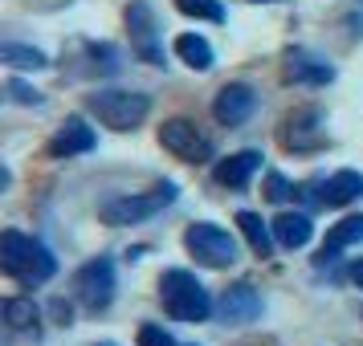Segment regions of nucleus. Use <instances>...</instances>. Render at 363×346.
<instances>
[{
    "label": "nucleus",
    "mask_w": 363,
    "mask_h": 346,
    "mask_svg": "<svg viewBox=\"0 0 363 346\" xmlns=\"http://www.w3.org/2000/svg\"><path fill=\"white\" fill-rule=\"evenodd\" d=\"M0 261H4V273L17 277L21 285H41L57 273V261L53 253L41 241L25 236V232H4L0 236Z\"/></svg>",
    "instance_id": "nucleus-1"
},
{
    "label": "nucleus",
    "mask_w": 363,
    "mask_h": 346,
    "mask_svg": "<svg viewBox=\"0 0 363 346\" xmlns=\"http://www.w3.org/2000/svg\"><path fill=\"white\" fill-rule=\"evenodd\" d=\"M160 297H164V310L176 322H204L213 313V297L200 285L188 269H167L160 277Z\"/></svg>",
    "instance_id": "nucleus-2"
},
{
    "label": "nucleus",
    "mask_w": 363,
    "mask_h": 346,
    "mask_svg": "<svg viewBox=\"0 0 363 346\" xmlns=\"http://www.w3.org/2000/svg\"><path fill=\"white\" fill-rule=\"evenodd\" d=\"M86 106H90V115H99L102 127H111V131H135L147 118L151 98L139 94V90H99V94L86 98Z\"/></svg>",
    "instance_id": "nucleus-3"
},
{
    "label": "nucleus",
    "mask_w": 363,
    "mask_h": 346,
    "mask_svg": "<svg viewBox=\"0 0 363 346\" xmlns=\"http://www.w3.org/2000/svg\"><path fill=\"white\" fill-rule=\"evenodd\" d=\"M184 245H188V253L200 265H208V269H229L237 261V241L225 229L208 224V220H200V224H192V229L184 232Z\"/></svg>",
    "instance_id": "nucleus-4"
},
{
    "label": "nucleus",
    "mask_w": 363,
    "mask_h": 346,
    "mask_svg": "<svg viewBox=\"0 0 363 346\" xmlns=\"http://www.w3.org/2000/svg\"><path fill=\"white\" fill-rule=\"evenodd\" d=\"M172 200H176V188H172V183H160L151 196H118V200H106V204L99 208V216L106 220V224L123 229V224H139V220L155 216L164 204H172Z\"/></svg>",
    "instance_id": "nucleus-5"
},
{
    "label": "nucleus",
    "mask_w": 363,
    "mask_h": 346,
    "mask_svg": "<svg viewBox=\"0 0 363 346\" xmlns=\"http://www.w3.org/2000/svg\"><path fill=\"white\" fill-rule=\"evenodd\" d=\"M127 33H131V50L151 62V66H164V45H160V25H155V13H151L147 0H135L127 8Z\"/></svg>",
    "instance_id": "nucleus-6"
},
{
    "label": "nucleus",
    "mask_w": 363,
    "mask_h": 346,
    "mask_svg": "<svg viewBox=\"0 0 363 346\" xmlns=\"http://www.w3.org/2000/svg\"><path fill=\"white\" fill-rule=\"evenodd\" d=\"M160 143L164 151L172 155H180L188 163H204L208 155H213V143L196 131V122H188V118H167L164 127H160Z\"/></svg>",
    "instance_id": "nucleus-7"
},
{
    "label": "nucleus",
    "mask_w": 363,
    "mask_h": 346,
    "mask_svg": "<svg viewBox=\"0 0 363 346\" xmlns=\"http://www.w3.org/2000/svg\"><path fill=\"white\" fill-rule=\"evenodd\" d=\"M74 289H78L86 310H106L111 297H115V265L106 261V257L82 265L78 277H74Z\"/></svg>",
    "instance_id": "nucleus-8"
},
{
    "label": "nucleus",
    "mask_w": 363,
    "mask_h": 346,
    "mask_svg": "<svg viewBox=\"0 0 363 346\" xmlns=\"http://www.w3.org/2000/svg\"><path fill=\"white\" fill-rule=\"evenodd\" d=\"M253 106H257V94H253L249 86L233 82V86H225V90L216 94L213 115H216V122H220V127H241V122L253 115Z\"/></svg>",
    "instance_id": "nucleus-9"
},
{
    "label": "nucleus",
    "mask_w": 363,
    "mask_h": 346,
    "mask_svg": "<svg viewBox=\"0 0 363 346\" xmlns=\"http://www.w3.org/2000/svg\"><path fill=\"white\" fill-rule=\"evenodd\" d=\"M216 313H220L229 326L257 322V313H262V297H257L253 285H233V289H225V297L216 301Z\"/></svg>",
    "instance_id": "nucleus-10"
},
{
    "label": "nucleus",
    "mask_w": 363,
    "mask_h": 346,
    "mask_svg": "<svg viewBox=\"0 0 363 346\" xmlns=\"http://www.w3.org/2000/svg\"><path fill=\"white\" fill-rule=\"evenodd\" d=\"M94 131L86 127L82 118L74 115V118H66L62 122V131L50 139V155H57V159H69V155H82V151H94Z\"/></svg>",
    "instance_id": "nucleus-11"
},
{
    "label": "nucleus",
    "mask_w": 363,
    "mask_h": 346,
    "mask_svg": "<svg viewBox=\"0 0 363 346\" xmlns=\"http://www.w3.org/2000/svg\"><path fill=\"white\" fill-rule=\"evenodd\" d=\"M286 78L290 82H306V86H327L335 78V66H327L323 57H314L306 50L286 53Z\"/></svg>",
    "instance_id": "nucleus-12"
},
{
    "label": "nucleus",
    "mask_w": 363,
    "mask_h": 346,
    "mask_svg": "<svg viewBox=\"0 0 363 346\" xmlns=\"http://www.w3.org/2000/svg\"><path fill=\"white\" fill-rule=\"evenodd\" d=\"M318 122H323L318 110H294V115L286 118L290 131L281 134V143H286V147H298V151L318 147V143H323V127H318Z\"/></svg>",
    "instance_id": "nucleus-13"
},
{
    "label": "nucleus",
    "mask_w": 363,
    "mask_h": 346,
    "mask_svg": "<svg viewBox=\"0 0 363 346\" xmlns=\"http://www.w3.org/2000/svg\"><path fill=\"white\" fill-rule=\"evenodd\" d=\"M257 167H262V155H257V151H237V155H229V159L216 163V183H220V188H245Z\"/></svg>",
    "instance_id": "nucleus-14"
},
{
    "label": "nucleus",
    "mask_w": 363,
    "mask_h": 346,
    "mask_svg": "<svg viewBox=\"0 0 363 346\" xmlns=\"http://www.w3.org/2000/svg\"><path fill=\"white\" fill-rule=\"evenodd\" d=\"M363 196V175L359 171H339V175H330L327 183H323V204H330V208H343V204H351V200Z\"/></svg>",
    "instance_id": "nucleus-15"
},
{
    "label": "nucleus",
    "mask_w": 363,
    "mask_h": 346,
    "mask_svg": "<svg viewBox=\"0 0 363 346\" xmlns=\"http://www.w3.org/2000/svg\"><path fill=\"white\" fill-rule=\"evenodd\" d=\"M311 232H314V224L302 212H281L278 220H274V236H278V245H286V248H302L311 241Z\"/></svg>",
    "instance_id": "nucleus-16"
},
{
    "label": "nucleus",
    "mask_w": 363,
    "mask_h": 346,
    "mask_svg": "<svg viewBox=\"0 0 363 346\" xmlns=\"http://www.w3.org/2000/svg\"><path fill=\"white\" fill-rule=\"evenodd\" d=\"M176 53H180V62L184 66H192V69H213V45L204 41V37H196V33H184V37H176Z\"/></svg>",
    "instance_id": "nucleus-17"
},
{
    "label": "nucleus",
    "mask_w": 363,
    "mask_h": 346,
    "mask_svg": "<svg viewBox=\"0 0 363 346\" xmlns=\"http://www.w3.org/2000/svg\"><path fill=\"white\" fill-rule=\"evenodd\" d=\"M237 224H241L249 248H253L257 257H269V253H274V236H269V229H265V220L257 212H237Z\"/></svg>",
    "instance_id": "nucleus-18"
},
{
    "label": "nucleus",
    "mask_w": 363,
    "mask_h": 346,
    "mask_svg": "<svg viewBox=\"0 0 363 346\" xmlns=\"http://www.w3.org/2000/svg\"><path fill=\"white\" fill-rule=\"evenodd\" d=\"M359 241H363V216H347V220H339V224L330 229L323 257H327V253H339V248H347V245H359Z\"/></svg>",
    "instance_id": "nucleus-19"
},
{
    "label": "nucleus",
    "mask_w": 363,
    "mask_h": 346,
    "mask_svg": "<svg viewBox=\"0 0 363 346\" xmlns=\"http://www.w3.org/2000/svg\"><path fill=\"white\" fill-rule=\"evenodd\" d=\"M0 57H4L13 69H45V66H50L41 50H33V45H17V41L0 45Z\"/></svg>",
    "instance_id": "nucleus-20"
},
{
    "label": "nucleus",
    "mask_w": 363,
    "mask_h": 346,
    "mask_svg": "<svg viewBox=\"0 0 363 346\" xmlns=\"http://www.w3.org/2000/svg\"><path fill=\"white\" fill-rule=\"evenodd\" d=\"M4 318H9L13 330H29L37 322V306L29 297H9V301H4Z\"/></svg>",
    "instance_id": "nucleus-21"
},
{
    "label": "nucleus",
    "mask_w": 363,
    "mask_h": 346,
    "mask_svg": "<svg viewBox=\"0 0 363 346\" xmlns=\"http://www.w3.org/2000/svg\"><path fill=\"white\" fill-rule=\"evenodd\" d=\"M176 8H180L184 17L213 21V25H220V21H225V8H220V0H176Z\"/></svg>",
    "instance_id": "nucleus-22"
},
{
    "label": "nucleus",
    "mask_w": 363,
    "mask_h": 346,
    "mask_svg": "<svg viewBox=\"0 0 363 346\" xmlns=\"http://www.w3.org/2000/svg\"><path fill=\"white\" fill-rule=\"evenodd\" d=\"M139 346H176V342H172V334L164 326H143L139 330Z\"/></svg>",
    "instance_id": "nucleus-23"
},
{
    "label": "nucleus",
    "mask_w": 363,
    "mask_h": 346,
    "mask_svg": "<svg viewBox=\"0 0 363 346\" xmlns=\"http://www.w3.org/2000/svg\"><path fill=\"white\" fill-rule=\"evenodd\" d=\"M9 94H13L17 102H25V106H37V102H41V94H37L33 86H25V82H9Z\"/></svg>",
    "instance_id": "nucleus-24"
},
{
    "label": "nucleus",
    "mask_w": 363,
    "mask_h": 346,
    "mask_svg": "<svg viewBox=\"0 0 363 346\" xmlns=\"http://www.w3.org/2000/svg\"><path fill=\"white\" fill-rule=\"evenodd\" d=\"M265 196L274 200V204H281V200L290 196V183L281 180V175H269V183H265Z\"/></svg>",
    "instance_id": "nucleus-25"
},
{
    "label": "nucleus",
    "mask_w": 363,
    "mask_h": 346,
    "mask_svg": "<svg viewBox=\"0 0 363 346\" xmlns=\"http://www.w3.org/2000/svg\"><path fill=\"white\" fill-rule=\"evenodd\" d=\"M351 277H355V285H359V289H363V257H359V261H355V269H351Z\"/></svg>",
    "instance_id": "nucleus-26"
},
{
    "label": "nucleus",
    "mask_w": 363,
    "mask_h": 346,
    "mask_svg": "<svg viewBox=\"0 0 363 346\" xmlns=\"http://www.w3.org/2000/svg\"><path fill=\"white\" fill-rule=\"evenodd\" d=\"M253 4H269V0H253Z\"/></svg>",
    "instance_id": "nucleus-27"
},
{
    "label": "nucleus",
    "mask_w": 363,
    "mask_h": 346,
    "mask_svg": "<svg viewBox=\"0 0 363 346\" xmlns=\"http://www.w3.org/2000/svg\"><path fill=\"white\" fill-rule=\"evenodd\" d=\"M102 346H115V342H102Z\"/></svg>",
    "instance_id": "nucleus-28"
}]
</instances>
